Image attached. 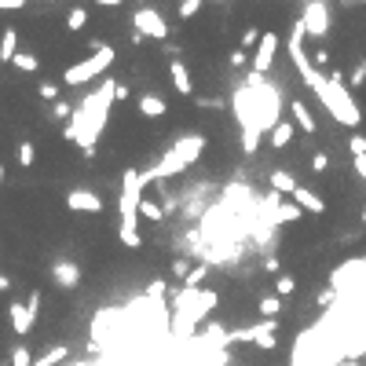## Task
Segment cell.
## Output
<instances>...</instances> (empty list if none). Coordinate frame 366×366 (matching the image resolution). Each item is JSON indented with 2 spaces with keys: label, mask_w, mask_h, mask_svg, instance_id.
Here are the masks:
<instances>
[{
  "label": "cell",
  "mask_w": 366,
  "mask_h": 366,
  "mask_svg": "<svg viewBox=\"0 0 366 366\" xmlns=\"http://www.w3.org/2000/svg\"><path fill=\"white\" fill-rule=\"evenodd\" d=\"M300 23H304L308 37L322 40L330 33V4L326 0H304V11H300Z\"/></svg>",
  "instance_id": "7"
},
{
  "label": "cell",
  "mask_w": 366,
  "mask_h": 366,
  "mask_svg": "<svg viewBox=\"0 0 366 366\" xmlns=\"http://www.w3.org/2000/svg\"><path fill=\"white\" fill-rule=\"evenodd\" d=\"M293 136H297V125H293V121H278V125L271 128V136H268V139H271V147H275V150H286V147L293 143Z\"/></svg>",
  "instance_id": "18"
},
{
  "label": "cell",
  "mask_w": 366,
  "mask_h": 366,
  "mask_svg": "<svg viewBox=\"0 0 366 366\" xmlns=\"http://www.w3.org/2000/svg\"><path fill=\"white\" fill-rule=\"evenodd\" d=\"M0 183H4V165H0Z\"/></svg>",
  "instance_id": "46"
},
{
  "label": "cell",
  "mask_w": 366,
  "mask_h": 366,
  "mask_svg": "<svg viewBox=\"0 0 366 366\" xmlns=\"http://www.w3.org/2000/svg\"><path fill=\"white\" fill-rule=\"evenodd\" d=\"M67 205L74 212H103V198L96 195V190H88V187H74L67 195Z\"/></svg>",
  "instance_id": "12"
},
{
  "label": "cell",
  "mask_w": 366,
  "mask_h": 366,
  "mask_svg": "<svg viewBox=\"0 0 366 366\" xmlns=\"http://www.w3.org/2000/svg\"><path fill=\"white\" fill-rule=\"evenodd\" d=\"M84 23H88V11H84V8H70V15H67V30H84Z\"/></svg>",
  "instance_id": "28"
},
{
  "label": "cell",
  "mask_w": 366,
  "mask_h": 366,
  "mask_svg": "<svg viewBox=\"0 0 366 366\" xmlns=\"http://www.w3.org/2000/svg\"><path fill=\"white\" fill-rule=\"evenodd\" d=\"M11 62H15V67H18V70H23V74H33V70L40 67V59H37L33 52H18V55H15Z\"/></svg>",
  "instance_id": "24"
},
{
  "label": "cell",
  "mask_w": 366,
  "mask_h": 366,
  "mask_svg": "<svg viewBox=\"0 0 366 366\" xmlns=\"http://www.w3.org/2000/svg\"><path fill=\"white\" fill-rule=\"evenodd\" d=\"M114 99H118V103H125V99H128V84H121V81H118V88H114Z\"/></svg>",
  "instance_id": "40"
},
{
  "label": "cell",
  "mask_w": 366,
  "mask_h": 366,
  "mask_svg": "<svg viewBox=\"0 0 366 366\" xmlns=\"http://www.w3.org/2000/svg\"><path fill=\"white\" fill-rule=\"evenodd\" d=\"M205 154V136H180L176 143H172L168 150H165V158L154 165V172H158V183L161 180H168V176H180V172H187L190 165H195L198 158Z\"/></svg>",
  "instance_id": "4"
},
{
  "label": "cell",
  "mask_w": 366,
  "mask_h": 366,
  "mask_svg": "<svg viewBox=\"0 0 366 366\" xmlns=\"http://www.w3.org/2000/svg\"><path fill=\"white\" fill-rule=\"evenodd\" d=\"M311 62H315V67H319V70H322V74H326V67H330V62H333V59H330V55H326V52H322V48H319V52H315V55H311Z\"/></svg>",
  "instance_id": "37"
},
{
  "label": "cell",
  "mask_w": 366,
  "mask_h": 366,
  "mask_svg": "<svg viewBox=\"0 0 366 366\" xmlns=\"http://www.w3.org/2000/svg\"><path fill=\"white\" fill-rule=\"evenodd\" d=\"M202 8H205V0H180L176 11H180V18H195Z\"/></svg>",
  "instance_id": "30"
},
{
  "label": "cell",
  "mask_w": 366,
  "mask_h": 366,
  "mask_svg": "<svg viewBox=\"0 0 366 366\" xmlns=\"http://www.w3.org/2000/svg\"><path fill=\"white\" fill-rule=\"evenodd\" d=\"M0 290H11V278L8 275H0Z\"/></svg>",
  "instance_id": "44"
},
{
  "label": "cell",
  "mask_w": 366,
  "mask_h": 366,
  "mask_svg": "<svg viewBox=\"0 0 366 366\" xmlns=\"http://www.w3.org/2000/svg\"><path fill=\"white\" fill-rule=\"evenodd\" d=\"M52 282L62 286V290H74V286L81 282V268H77L74 261H55V264H52Z\"/></svg>",
  "instance_id": "13"
},
{
  "label": "cell",
  "mask_w": 366,
  "mask_h": 366,
  "mask_svg": "<svg viewBox=\"0 0 366 366\" xmlns=\"http://www.w3.org/2000/svg\"><path fill=\"white\" fill-rule=\"evenodd\" d=\"M172 275L187 278V275H190V261H183V256H180V261H172Z\"/></svg>",
  "instance_id": "38"
},
{
  "label": "cell",
  "mask_w": 366,
  "mask_h": 366,
  "mask_svg": "<svg viewBox=\"0 0 366 366\" xmlns=\"http://www.w3.org/2000/svg\"><path fill=\"white\" fill-rule=\"evenodd\" d=\"M168 217V209L161 205V202H154V198H143L139 202V220H150V224H161Z\"/></svg>",
  "instance_id": "20"
},
{
  "label": "cell",
  "mask_w": 366,
  "mask_h": 366,
  "mask_svg": "<svg viewBox=\"0 0 366 366\" xmlns=\"http://www.w3.org/2000/svg\"><path fill=\"white\" fill-rule=\"evenodd\" d=\"M319 103L326 106V114L337 125H344V128L362 125V110H359V103H355V96H352V88H348V81H344L341 70H330V84H326V92L319 96Z\"/></svg>",
  "instance_id": "3"
},
{
  "label": "cell",
  "mask_w": 366,
  "mask_h": 366,
  "mask_svg": "<svg viewBox=\"0 0 366 366\" xmlns=\"http://www.w3.org/2000/svg\"><path fill=\"white\" fill-rule=\"evenodd\" d=\"M18 55V30L8 26L4 33H0V62H11Z\"/></svg>",
  "instance_id": "19"
},
{
  "label": "cell",
  "mask_w": 366,
  "mask_h": 366,
  "mask_svg": "<svg viewBox=\"0 0 366 366\" xmlns=\"http://www.w3.org/2000/svg\"><path fill=\"white\" fill-rule=\"evenodd\" d=\"M37 92H40V99L59 103V84H52V81H40V84H37Z\"/></svg>",
  "instance_id": "33"
},
{
  "label": "cell",
  "mask_w": 366,
  "mask_h": 366,
  "mask_svg": "<svg viewBox=\"0 0 366 366\" xmlns=\"http://www.w3.org/2000/svg\"><path fill=\"white\" fill-rule=\"evenodd\" d=\"M70 118H74V106H70L67 99L52 103V121H70Z\"/></svg>",
  "instance_id": "29"
},
{
  "label": "cell",
  "mask_w": 366,
  "mask_h": 366,
  "mask_svg": "<svg viewBox=\"0 0 366 366\" xmlns=\"http://www.w3.org/2000/svg\"><path fill=\"white\" fill-rule=\"evenodd\" d=\"M0 366H4V362H0Z\"/></svg>",
  "instance_id": "49"
},
{
  "label": "cell",
  "mask_w": 366,
  "mask_h": 366,
  "mask_svg": "<svg viewBox=\"0 0 366 366\" xmlns=\"http://www.w3.org/2000/svg\"><path fill=\"white\" fill-rule=\"evenodd\" d=\"M275 59H278V33H264L261 37V45H256V52H253V59H249V74H256V77H268L271 74V67H275Z\"/></svg>",
  "instance_id": "9"
},
{
  "label": "cell",
  "mask_w": 366,
  "mask_h": 366,
  "mask_svg": "<svg viewBox=\"0 0 366 366\" xmlns=\"http://www.w3.org/2000/svg\"><path fill=\"white\" fill-rule=\"evenodd\" d=\"M132 30H136L139 37H150V40H165V37H168L165 15H161L158 8H150V4H143V8L132 11Z\"/></svg>",
  "instance_id": "6"
},
{
  "label": "cell",
  "mask_w": 366,
  "mask_h": 366,
  "mask_svg": "<svg viewBox=\"0 0 366 366\" xmlns=\"http://www.w3.org/2000/svg\"><path fill=\"white\" fill-rule=\"evenodd\" d=\"M37 311H40V293H30V300L23 304V300H11V308H8V319H11V326L18 337H26L33 330V322H37Z\"/></svg>",
  "instance_id": "8"
},
{
  "label": "cell",
  "mask_w": 366,
  "mask_h": 366,
  "mask_svg": "<svg viewBox=\"0 0 366 366\" xmlns=\"http://www.w3.org/2000/svg\"><path fill=\"white\" fill-rule=\"evenodd\" d=\"M311 168H315V172H326V168H330V154H322V150H319V154L311 158Z\"/></svg>",
  "instance_id": "36"
},
{
  "label": "cell",
  "mask_w": 366,
  "mask_h": 366,
  "mask_svg": "<svg viewBox=\"0 0 366 366\" xmlns=\"http://www.w3.org/2000/svg\"><path fill=\"white\" fill-rule=\"evenodd\" d=\"M249 59H253V55H246V52H242V48H234V52H231V59H227V62H231V67H234V70H242V67H249Z\"/></svg>",
  "instance_id": "35"
},
{
  "label": "cell",
  "mask_w": 366,
  "mask_h": 366,
  "mask_svg": "<svg viewBox=\"0 0 366 366\" xmlns=\"http://www.w3.org/2000/svg\"><path fill=\"white\" fill-rule=\"evenodd\" d=\"M261 319H278L282 315V297H275V293H268V297H261Z\"/></svg>",
  "instance_id": "22"
},
{
  "label": "cell",
  "mask_w": 366,
  "mask_h": 366,
  "mask_svg": "<svg viewBox=\"0 0 366 366\" xmlns=\"http://www.w3.org/2000/svg\"><path fill=\"white\" fill-rule=\"evenodd\" d=\"M37 161V150H33V143H18V165L23 168H30Z\"/></svg>",
  "instance_id": "32"
},
{
  "label": "cell",
  "mask_w": 366,
  "mask_h": 366,
  "mask_svg": "<svg viewBox=\"0 0 366 366\" xmlns=\"http://www.w3.org/2000/svg\"><path fill=\"white\" fill-rule=\"evenodd\" d=\"M168 81L180 96H195V77H190V67L183 59H168Z\"/></svg>",
  "instance_id": "11"
},
{
  "label": "cell",
  "mask_w": 366,
  "mask_h": 366,
  "mask_svg": "<svg viewBox=\"0 0 366 366\" xmlns=\"http://www.w3.org/2000/svg\"><path fill=\"white\" fill-rule=\"evenodd\" d=\"M362 84H366V55L355 59V67H352V74H348V88H362Z\"/></svg>",
  "instance_id": "25"
},
{
  "label": "cell",
  "mask_w": 366,
  "mask_h": 366,
  "mask_svg": "<svg viewBox=\"0 0 366 366\" xmlns=\"http://www.w3.org/2000/svg\"><path fill=\"white\" fill-rule=\"evenodd\" d=\"M297 187H300V183H297V176H293L290 168H275V172H271V190H275L278 198H282V195H290V198H293V190H297Z\"/></svg>",
  "instance_id": "17"
},
{
  "label": "cell",
  "mask_w": 366,
  "mask_h": 366,
  "mask_svg": "<svg viewBox=\"0 0 366 366\" xmlns=\"http://www.w3.org/2000/svg\"><path fill=\"white\" fill-rule=\"evenodd\" d=\"M290 114H293V125L300 128V132H308V136H315V132H319L315 114H311V110H308V106L300 103V99H293V103H290Z\"/></svg>",
  "instance_id": "15"
},
{
  "label": "cell",
  "mask_w": 366,
  "mask_h": 366,
  "mask_svg": "<svg viewBox=\"0 0 366 366\" xmlns=\"http://www.w3.org/2000/svg\"><path fill=\"white\" fill-rule=\"evenodd\" d=\"M217 4H231V0H217Z\"/></svg>",
  "instance_id": "48"
},
{
  "label": "cell",
  "mask_w": 366,
  "mask_h": 366,
  "mask_svg": "<svg viewBox=\"0 0 366 366\" xmlns=\"http://www.w3.org/2000/svg\"><path fill=\"white\" fill-rule=\"evenodd\" d=\"M261 37H264V33H261V26H246V30H242V45H239V48H242V52H256Z\"/></svg>",
  "instance_id": "23"
},
{
  "label": "cell",
  "mask_w": 366,
  "mask_h": 366,
  "mask_svg": "<svg viewBox=\"0 0 366 366\" xmlns=\"http://www.w3.org/2000/svg\"><path fill=\"white\" fill-rule=\"evenodd\" d=\"M249 344H256L261 352H275L278 348V319H261L249 326Z\"/></svg>",
  "instance_id": "10"
},
{
  "label": "cell",
  "mask_w": 366,
  "mask_h": 366,
  "mask_svg": "<svg viewBox=\"0 0 366 366\" xmlns=\"http://www.w3.org/2000/svg\"><path fill=\"white\" fill-rule=\"evenodd\" d=\"M341 4H366V0H341Z\"/></svg>",
  "instance_id": "45"
},
{
  "label": "cell",
  "mask_w": 366,
  "mask_h": 366,
  "mask_svg": "<svg viewBox=\"0 0 366 366\" xmlns=\"http://www.w3.org/2000/svg\"><path fill=\"white\" fill-rule=\"evenodd\" d=\"M26 0H0V11H23Z\"/></svg>",
  "instance_id": "39"
},
{
  "label": "cell",
  "mask_w": 366,
  "mask_h": 366,
  "mask_svg": "<svg viewBox=\"0 0 366 366\" xmlns=\"http://www.w3.org/2000/svg\"><path fill=\"white\" fill-rule=\"evenodd\" d=\"M11 366H33V352L26 348V344H18V348L11 352Z\"/></svg>",
  "instance_id": "31"
},
{
  "label": "cell",
  "mask_w": 366,
  "mask_h": 366,
  "mask_svg": "<svg viewBox=\"0 0 366 366\" xmlns=\"http://www.w3.org/2000/svg\"><path fill=\"white\" fill-rule=\"evenodd\" d=\"M114 88H118V81H103L99 88H92L88 96L77 103L74 118L67 121V128H62V136H67L70 143H77L84 154H92L99 132L106 128V118H110V103H118V99H114Z\"/></svg>",
  "instance_id": "1"
},
{
  "label": "cell",
  "mask_w": 366,
  "mask_h": 366,
  "mask_svg": "<svg viewBox=\"0 0 366 366\" xmlns=\"http://www.w3.org/2000/svg\"><path fill=\"white\" fill-rule=\"evenodd\" d=\"M264 271H271V275H278V261H275V256H268V261H264Z\"/></svg>",
  "instance_id": "42"
},
{
  "label": "cell",
  "mask_w": 366,
  "mask_h": 366,
  "mask_svg": "<svg viewBox=\"0 0 366 366\" xmlns=\"http://www.w3.org/2000/svg\"><path fill=\"white\" fill-rule=\"evenodd\" d=\"M139 202H143V176L136 168H128L121 176V202H118V239L128 249H139L143 246V234H139Z\"/></svg>",
  "instance_id": "2"
},
{
  "label": "cell",
  "mask_w": 366,
  "mask_h": 366,
  "mask_svg": "<svg viewBox=\"0 0 366 366\" xmlns=\"http://www.w3.org/2000/svg\"><path fill=\"white\" fill-rule=\"evenodd\" d=\"M293 202L304 209V212H311V217H322V212H326L322 195H315V190H308V187H297V190H293Z\"/></svg>",
  "instance_id": "16"
},
{
  "label": "cell",
  "mask_w": 366,
  "mask_h": 366,
  "mask_svg": "<svg viewBox=\"0 0 366 366\" xmlns=\"http://www.w3.org/2000/svg\"><path fill=\"white\" fill-rule=\"evenodd\" d=\"M355 165V172H359V180L366 183V158H359V161H352Z\"/></svg>",
  "instance_id": "41"
},
{
  "label": "cell",
  "mask_w": 366,
  "mask_h": 366,
  "mask_svg": "<svg viewBox=\"0 0 366 366\" xmlns=\"http://www.w3.org/2000/svg\"><path fill=\"white\" fill-rule=\"evenodd\" d=\"M348 150H352V161L366 158V136H352V139H348Z\"/></svg>",
  "instance_id": "34"
},
{
  "label": "cell",
  "mask_w": 366,
  "mask_h": 366,
  "mask_svg": "<svg viewBox=\"0 0 366 366\" xmlns=\"http://www.w3.org/2000/svg\"><path fill=\"white\" fill-rule=\"evenodd\" d=\"M297 293V278L293 275H278V282H275V297H293Z\"/></svg>",
  "instance_id": "26"
},
{
  "label": "cell",
  "mask_w": 366,
  "mask_h": 366,
  "mask_svg": "<svg viewBox=\"0 0 366 366\" xmlns=\"http://www.w3.org/2000/svg\"><path fill=\"white\" fill-rule=\"evenodd\" d=\"M136 106H139V114H143L147 121H158V118H165V114H168V103H165L158 92H143Z\"/></svg>",
  "instance_id": "14"
},
{
  "label": "cell",
  "mask_w": 366,
  "mask_h": 366,
  "mask_svg": "<svg viewBox=\"0 0 366 366\" xmlns=\"http://www.w3.org/2000/svg\"><path fill=\"white\" fill-rule=\"evenodd\" d=\"M362 224H366V205H362Z\"/></svg>",
  "instance_id": "47"
},
{
  "label": "cell",
  "mask_w": 366,
  "mask_h": 366,
  "mask_svg": "<svg viewBox=\"0 0 366 366\" xmlns=\"http://www.w3.org/2000/svg\"><path fill=\"white\" fill-rule=\"evenodd\" d=\"M67 355H70L67 344H55V348H48L45 355H37L33 366H59V362H67Z\"/></svg>",
  "instance_id": "21"
},
{
  "label": "cell",
  "mask_w": 366,
  "mask_h": 366,
  "mask_svg": "<svg viewBox=\"0 0 366 366\" xmlns=\"http://www.w3.org/2000/svg\"><path fill=\"white\" fill-rule=\"evenodd\" d=\"M205 275H209V264H198L195 271H190V275L183 278V290H198V286H202V278H205Z\"/></svg>",
  "instance_id": "27"
},
{
  "label": "cell",
  "mask_w": 366,
  "mask_h": 366,
  "mask_svg": "<svg viewBox=\"0 0 366 366\" xmlns=\"http://www.w3.org/2000/svg\"><path fill=\"white\" fill-rule=\"evenodd\" d=\"M110 67H114V48L106 45L103 52H96V55H88V59H81V62H74V67H67V74H62V84H70V88H81V84L96 81L99 74H106Z\"/></svg>",
  "instance_id": "5"
},
{
  "label": "cell",
  "mask_w": 366,
  "mask_h": 366,
  "mask_svg": "<svg viewBox=\"0 0 366 366\" xmlns=\"http://www.w3.org/2000/svg\"><path fill=\"white\" fill-rule=\"evenodd\" d=\"M96 4H99V8H121L125 0H96Z\"/></svg>",
  "instance_id": "43"
}]
</instances>
